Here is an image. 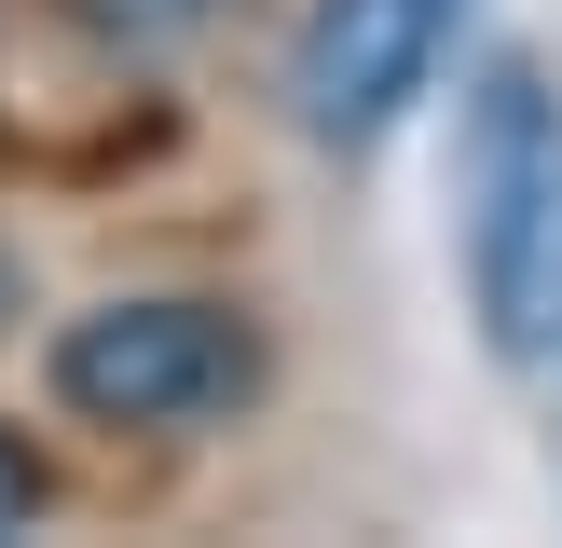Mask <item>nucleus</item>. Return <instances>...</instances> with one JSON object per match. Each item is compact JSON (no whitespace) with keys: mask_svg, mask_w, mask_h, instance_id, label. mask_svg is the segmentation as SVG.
I'll use <instances>...</instances> for the list:
<instances>
[{"mask_svg":"<svg viewBox=\"0 0 562 548\" xmlns=\"http://www.w3.org/2000/svg\"><path fill=\"white\" fill-rule=\"evenodd\" d=\"M97 14H124V27H192L206 0H97Z\"/></svg>","mask_w":562,"mask_h":548,"instance_id":"39448f33","label":"nucleus"},{"mask_svg":"<svg viewBox=\"0 0 562 548\" xmlns=\"http://www.w3.org/2000/svg\"><path fill=\"white\" fill-rule=\"evenodd\" d=\"M55 398L82 425H137V438H179V425H220L247 411L261 384V329L234 301H192V288H137V301H97V316L55 329Z\"/></svg>","mask_w":562,"mask_h":548,"instance_id":"f03ea898","label":"nucleus"},{"mask_svg":"<svg viewBox=\"0 0 562 548\" xmlns=\"http://www.w3.org/2000/svg\"><path fill=\"white\" fill-rule=\"evenodd\" d=\"M27 521H42V453L0 425V535H27Z\"/></svg>","mask_w":562,"mask_h":548,"instance_id":"20e7f679","label":"nucleus"},{"mask_svg":"<svg viewBox=\"0 0 562 548\" xmlns=\"http://www.w3.org/2000/svg\"><path fill=\"white\" fill-rule=\"evenodd\" d=\"M467 301H481V343L494 356H536L562 316V82L536 55H494L467 82Z\"/></svg>","mask_w":562,"mask_h":548,"instance_id":"f257e3e1","label":"nucleus"},{"mask_svg":"<svg viewBox=\"0 0 562 548\" xmlns=\"http://www.w3.org/2000/svg\"><path fill=\"white\" fill-rule=\"evenodd\" d=\"M439 42H453V0H316L302 14V55H289V96H302V137L316 151H371V137L412 124Z\"/></svg>","mask_w":562,"mask_h":548,"instance_id":"7ed1b4c3","label":"nucleus"}]
</instances>
